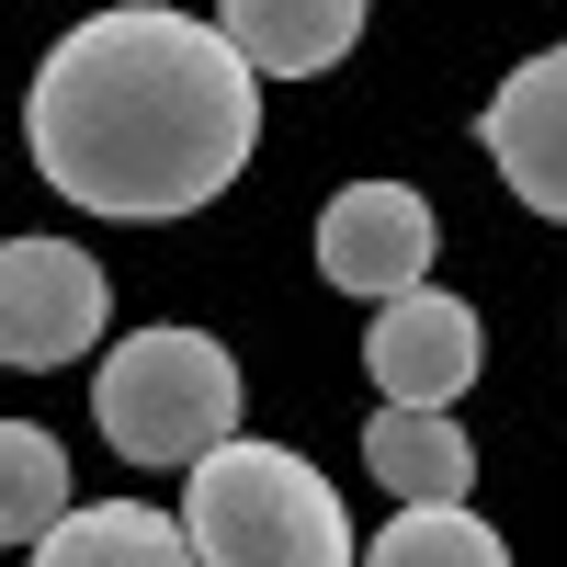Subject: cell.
Returning a JSON list of instances; mask_svg holds the SVG:
<instances>
[{
  "label": "cell",
  "mask_w": 567,
  "mask_h": 567,
  "mask_svg": "<svg viewBox=\"0 0 567 567\" xmlns=\"http://www.w3.org/2000/svg\"><path fill=\"white\" fill-rule=\"evenodd\" d=\"M34 171L91 216H194L250 171L261 136V80L216 23L136 0V12H91L45 45L23 91Z\"/></svg>",
  "instance_id": "obj_1"
},
{
  "label": "cell",
  "mask_w": 567,
  "mask_h": 567,
  "mask_svg": "<svg viewBox=\"0 0 567 567\" xmlns=\"http://www.w3.org/2000/svg\"><path fill=\"white\" fill-rule=\"evenodd\" d=\"M69 511V454L34 420H0V545H34Z\"/></svg>",
  "instance_id": "obj_12"
},
{
  "label": "cell",
  "mask_w": 567,
  "mask_h": 567,
  "mask_svg": "<svg viewBox=\"0 0 567 567\" xmlns=\"http://www.w3.org/2000/svg\"><path fill=\"white\" fill-rule=\"evenodd\" d=\"M363 477L386 488L398 511L465 499V488H477V443L454 432V409H374L363 420Z\"/></svg>",
  "instance_id": "obj_9"
},
{
  "label": "cell",
  "mask_w": 567,
  "mask_h": 567,
  "mask_svg": "<svg viewBox=\"0 0 567 567\" xmlns=\"http://www.w3.org/2000/svg\"><path fill=\"white\" fill-rule=\"evenodd\" d=\"M477 363H488L477 307H465V296H432V284L386 296L374 329H363V374L386 386V409H454L465 386H477Z\"/></svg>",
  "instance_id": "obj_6"
},
{
  "label": "cell",
  "mask_w": 567,
  "mask_h": 567,
  "mask_svg": "<svg viewBox=\"0 0 567 567\" xmlns=\"http://www.w3.org/2000/svg\"><path fill=\"white\" fill-rule=\"evenodd\" d=\"M216 34L250 58V80H318L352 58L363 0H216Z\"/></svg>",
  "instance_id": "obj_8"
},
{
  "label": "cell",
  "mask_w": 567,
  "mask_h": 567,
  "mask_svg": "<svg viewBox=\"0 0 567 567\" xmlns=\"http://www.w3.org/2000/svg\"><path fill=\"white\" fill-rule=\"evenodd\" d=\"M477 136H488V159H499L511 194H523L534 216H556V227H567V45L523 58V69L488 91Z\"/></svg>",
  "instance_id": "obj_7"
},
{
  "label": "cell",
  "mask_w": 567,
  "mask_h": 567,
  "mask_svg": "<svg viewBox=\"0 0 567 567\" xmlns=\"http://www.w3.org/2000/svg\"><path fill=\"white\" fill-rule=\"evenodd\" d=\"M34 567H194V545L148 499H69L34 534Z\"/></svg>",
  "instance_id": "obj_10"
},
{
  "label": "cell",
  "mask_w": 567,
  "mask_h": 567,
  "mask_svg": "<svg viewBox=\"0 0 567 567\" xmlns=\"http://www.w3.org/2000/svg\"><path fill=\"white\" fill-rule=\"evenodd\" d=\"M103 318H114V284H103L91 250H69V239H0V363L12 374H45V363L91 352Z\"/></svg>",
  "instance_id": "obj_4"
},
{
  "label": "cell",
  "mask_w": 567,
  "mask_h": 567,
  "mask_svg": "<svg viewBox=\"0 0 567 567\" xmlns=\"http://www.w3.org/2000/svg\"><path fill=\"white\" fill-rule=\"evenodd\" d=\"M91 420L125 465H194L239 443V363L216 329H136L91 374Z\"/></svg>",
  "instance_id": "obj_3"
},
{
  "label": "cell",
  "mask_w": 567,
  "mask_h": 567,
  "mask_svg": "<svg viewBox=\"0 0 567 567\" xmlns=\"http://www.w3.org/2000/svg\"><path fill=\"white\" fill-rule=\"evenodd\" d=\"M352 567H511V545H499L465 499H420V511H398Z\"/></svg>",
  "instance_id": "obj_11"
},
{
  "label": "cell",
  "mask_w": 567,
  "mask_h": 567,
  "mask_svg": "<svg viewBox=\"0 0 567 567\" xmlns=\"http://www.w3.org/2000/svg\"><path fill=\"white\" fill-rule=\"evenodd\" d=\"M432 194H409V182H341V194L318 205V272L341 284V296H409V284H432Z\"/></svg>",
  "instance_id": "obj_5"
},
{
  "label": "cell",
  "mask_w": 567,
  "mask_h": 567,
  "mask_svg": "<svg viewBox=\"0 0 567 567\" xmlns=\"http://www.w3.org/2000/svg\"><path fill=\"white\" fill-rule=\"evenodd\" d=\"M182 545L194 567H352L341 488L296 443H216L182 477Z\"/></svg>",
  "instance_id": "obj_2"
}]
</instances>
